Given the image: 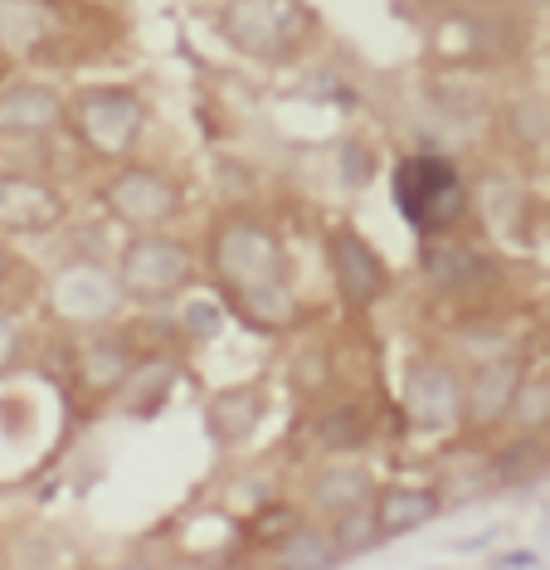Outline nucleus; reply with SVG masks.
I'll list each match as a JSON object with an SVG mask.
<instances>
[{
  "instance_id": "nucleus-7",
  "label": "nucleus",
  "mask_w": 550,
  "mask_h": 570,
  "mask_svg": "<svg viewBox=\"0 0 550 570\" xmlns=\"http://www.w3.org/2000/svg\"><path fill=\"white\" fill-rule=\"evenodd\" d=\"M117 278H108L94 264H73L49 283V303L63 322H108L117 313Z\"/></svg>"
},
{
  "instance_id": "nucleus-21",
  "label": "nucleus",
  "mask_w": 550,
  "mask_h": 570,
  "mask_svg": "<svg viewBox=\"0 0 550 570\" xmlns=\"http://www.w3.org/2000/svg\"><path fill=\"white\" fill-rule=\"evenodd\" d=\"M342 561L336 547H326L322 537H312V531H293V537L278 547V566H332Z\"/></svg>"
},
{
  "instance_id": "nucleus-18",
  "label": "nucleus",
  "mask_w": 550,
  "mask_h": 570,
  "mask_svg": "<svg viewBox=\"0 0 550 570\" xmlns=\"http://www.w3.org/2000/svg\"><path fill=\"white\" fill-rule=\"evenodd\" d=\"M171 366H141L137 375H127L122 381V400H127V410L132 414H151V410H161V400L166 391H171Z\"/></svg>"
},
{
  "instance_id": "nucleus-1",
  "label": "nucleus",
  "mask_w": 550,
  "mask_h": 570,
  "mask_svg": "<svg viewBox=\"0 0 550 570\" xmlns=\"http://www.w3.org/2000/svg\"><path fill=\"white\" fill-rule=\"evenodd\" d=\"M317 16L303 0H229L219 10V35L248 59H293L312 40Z\"/></svg>"
},
{
  "instance_id": "nucleus-15",
  "label": "nucleus",
  "mask_w": 550,
  "mask_h": 570,
  "mask_svg": "<svg viewBox=\"0 0 550 570\" xmlns=\"http://www.w3.org/2000/svg\"><path fill=\"white\" fill-rule=\"evenodd\" d=\"M512 400H517V366L512 361H492V366L473 381V391L463 395V410L473 414V420L492 424L497 414L512 410Z\"/></svg>"
},
{
  "instance_id": "nucleus-10",
  "label": "nucleus",
  "mask_w": 550,
  "mask_h": 570,
  "mask_svg": "<svg viewBox=\"0 0 550 570\" xmlns=\"http://www.w3.org/2000/svg\"><path fill=\"white\" fill-rule=\"evenodd\" d=\"M410 414L424 430H443L463 414V385L453 381L449 366H434V361L410 366Z\"/></svg>"
},
{
  "instance_id": "nucleus-14",
  "label": "nucleus",
  "mask_w": 550,
  "mask_h": 570,
  "mask_svg": "<svg viewBox=\"0 0 550 570\" xmlns=\"http://www.w3.org/2000/svg\"><path fill=\"white\" fill-rule=\"evenodd\" d=\"M258 414H264V400H258L254 385L219 391L209 400V434H215L219 444H239V439H248V430L258 424Z\"/></svg>"
},
{
  "instance_id": "nucleus-9",
  "label": "nucleus",
  "mask_w": 550,
  "mask_h": 570,
  "mask_svg": "<svg viewBox=\"0 0 550 570\" xmlns=\"http://www.w3.org/2000/svg\"><path fill=\"white\" fill-rule=\"evenodd\" d=\"M332 274L351 307H371L375 297L385 293V264H380V254L361 235L332 239Z\"/></svg>"
},
{
  "instance_id": "nucleus-2",
  "label": "nucleus",
  "mask_w": 550,
  "mask_h": 570,
  "mask_svg": "<svg viewBox=\"0 0 550 570\" xmlns=\"http://www.w3.org/2000/svg\"><path fill=\"white\" fill-rule=\"evenodd\" d=\"M209 264L225 278L234 303L248 293L283 288V274H287V254H283L278 235L254 225V219H225V225L215 229V244H209Z\"/></svg>"
},
{
  "instance_id": "nucleus-6",
  "label": "nucleus",
  "mask_w": 550,
  "mask_h": 570,
  "mask_svg": "<svg viewBox=\"0 0 550 570\" xmlns=\"http://www.w3.org/2000/svg\"><path fill=\"white\" fill-rule=\"evenodd\" d=\"M102 200H108V210L122 219V225H137V229L166 225V219L180 210L176 180L161 171H147V166H127L122 176H112Z\"/></svg>"
},
{
  "instance_id": "nucleus-17",
  "label": "nucleus",
  "mask_w": 550,
  "mask_h": 570,
  "mask_svg": "<svg viewBox=\"0 0 550 570\" xmlns=\"http://www.w3.org/2000/svg\"><path fill=\"white\" fill-rule=\"evenodd\" d=\"M45 0H0V45H35L49 35Z\"/></svg>"
},
{
  "instance_id": "nucleus-8",
  "label": "nucleus",
  "mask_w": 550,
  "mask_h": 570,
  "mask_svg": "<svg viewBox=\"0 0 550 570\" xmlns=\"http://www.w3.org/2000/svg\"><path fill=\"white\" fill-rule=\"evenodd\" d=\"M59 219H63L59 190H49L45 180H30V176H0V229L45 235Z\"/></svg>"
},
{
  "instance_id": "nucleus-3",
  "label": "nucleus",
  "mask_w": 550,
  "mask_h": 570,
  "mask_svg": "<svg viewBox=\"0 0 550 570\" xmlns=\"http://www.w3.org/2000/svg\"><path fill=\"white\" fill-rule=\"evenodd\" d=\"M69 112H73V132L84 137V147L98 151V157H127L141 141V127H147L141 98L127 94V88H112V83L84 88Z\"/></svg>"
},
{
  "instance_id": "nucleus-22",
  "label": "nucleus",
  "mask_w": 550,
  "mask_h": 570,
  "mask_svg": "<svg viewBox=\"0 0 550 570\" xmlns=\"http://www.w3.org/2000/svg\"><path fill=\"white\" fill-rule=\"evenodd\" d=\"M322 444H332V449H351V444H361L365 439V414L361 410H336L332 420H322Z\"/></svg>"
},
{
  "instance_id": "nucleus-12",
  "label": "nucleus",
  "mask_w": 550,
  "mask_h": 570,
  "mask_svg": "<svg viewBox=\"0 0 550 570\" xmlns=\"http://www.w3.org/2000/svg\"><path fill=\"white\" fill-rule=\"evenodd\" d=\"M424 278L443 293H463L473 283L488 278V258L473 254L468 244H453V239H434L424 249Z\"/></svg>"
},
{
  "instance_id": "nucleus-11",
  "label": "nucleus",
  "mask_w": 550,
  "mask_h": 570,
  "mask_svg": "<svg viewBox=\"0 0 550 570\" xmlns=\"http://www.w3.org/2000/svg\"><path fill=\"white\" fill-rule=\"evenodd\" d=\"M63 122V102L55 88L16 83L0 94V132H49Z\"/></svg>"
},
{
  "instance_id": "nucleus-25",
  "label": "nucleus",
  "mask_w": 550,
  "mask_h": 570,
  "mask_svg": "<svg viewBox=\"0 0 550 570\" xmlns=\"http://www.w3.org/2000/svg\"><path fill=\"white\" fill-rule=\"evenodd\" d=\"M497 566H536V556L531 551H502L497 556Z\"/></svg>"
},
{
  "instance_id": "nucleus-4",
  "label": "nucleus",
  "mask_w": 550,
  "mask_h": 570,
  "mask_svg": "<svg viewBox=\"0 0 550 570\" xmlns=\"http://www.w3.org/2000/svg\"><path fill=\"white\" fill-rule=\"evenodd\" d=\"M395 205L404 210L414 229H443L463 210V186H458L453 166L439 157H410L395 171Z\"/></svg>"
},
{
  "instance_id": "nucleus-19",
  "label": "nucleus",
  "mask_w": 550,
  "mask_h": 570,
  "mask_svg": "<svg viewBox=\"0 0 550 570\" xmlns=\"http://www.w3.org/2000/svg\"><path fill=\"white\" fill-rule=\"evenodd\" d=\"M84 375L98 385V391H108V385H122L127 375V352L117 342H98V346H88V356H84Z\"/></svg>"
},
{
  "instance_id": "nucleus-5",
  "label": "nucleus",
  "mask_w": 550,
  "mask_h": 570,
  "mask_svg": "<svg viewBox=\"0 0 550 570\" xmlns=\"http://www.w3.org/2000/svg\"><path fill=\"white\" fill-rule=\"evenodd\" d=\"M190 274H195V254L166 235H141L117 258V288L127 297H171L186 288Z\"/></svg>"
},
{
  "instance_id": "nucleus-13",
  "label": "nucleus",
  "mask_w": 550,
  "mask_h": 570,
  "mask_svg": "<svg viewBox=\"0 0 550 570\" xmlns=\"http://www.w3.org/2000/svg\"><path fill=\"white\" fill-rule=\"evenodd\" d=\"M439 517V498L424 488H390L375 498V527L380 537H404V531L424 527Z\"/></svg>"
},
{
  "instance_id": "nucleus-16",
  "label": "nucleus",
  "mask_w": 550,
  "mask_h": 570,
  "mask_svg": "<svg viewBox=\"0 0 550 570\" xmlns=\"http://www.w3.org/2000/svg\"><path fill=\"white\" fill-rule=\"evenodd\" d=\"M371 473L365 469H326L317 478V488H312V498H317V508L326 512H351V508H365V498H371Z\"/></svg>"
},
{
  "instance_id": "nucleus-20",
  "label": "nucleus",
  "mask_w": 550,
  "mask_h": 570,
  "mask_svg": "<svg viewBox=\"0 0 550 570\" xmlns=\"http://www.w3.org/2000/svg\"><path fill=\"white\" fill-rule=\"evenodd\" d=\"M380 541V527H375V508H351L342 512V527H336V556H356L365 547H375Z\"/></svg>"
},
{
  "instance_id": "nucleus-24",
  "label": "nucleus",
  "mask_w": 550,
  "mask_h": 570,
  "mask_svg": "<svg viewBox=\"0 0 550 570\" xmlns=\"http://www.w3.org/2000/svg\"><path fill=\"white\" fill-rule=\"evenodd\" d=\"M16 352H20V336H16V327H6V322H0V371H6L10 361H16Z\"/></svg>"
},
{
  "instance_id": "nucleus-23",
  "label": "nucleus",
  "mask_w": 550,
  "mask_h": 570,
  "mask_svg": "<svg viewBox=\"0 0 550 570\" xmlns=\"http://www.w3.org/2000/svg\"><path fill=\"white\" fill-rule=\"evenodd\" d=\"M219 327V313L209 303H200V307H190V332H215Z\"/></svg>"
}]
</instances>
